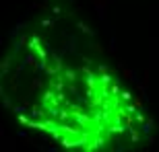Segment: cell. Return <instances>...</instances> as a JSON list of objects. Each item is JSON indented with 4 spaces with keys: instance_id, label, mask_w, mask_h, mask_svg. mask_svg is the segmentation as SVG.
Listing matches in <instances>:
<instances>
[{
    "instance_id": "1",
    "label": "cell",
    "mask_w": 159,
    "mask_h": 152,
    "mask_svg": "<svg viewBox=\"0 0 159 152\" xmlns=\"http://www.w3.org/2000/svg\"><path fill=\"white\" fill-rule=\"evenodd\" d=\"M12 111L31 129L70 150H118L136 142L145 115L107 66L31 37L17 60Z\"/></svg>"
}]
</instances>
